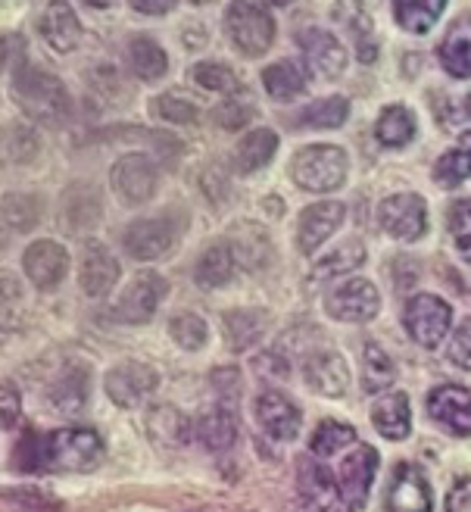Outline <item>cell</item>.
<instances>
[{
	"instance_id": "6da1fadb",
	"label": "cell",
	"mask_w": 471,
	"mask_h": 512,
	"mask_svg": "<svg viewBox=\"0 0 471 512\" xmlns=\"http://www.w3.org/2000/svg\"><path fill=\"white\" fill-rule=\"evenodd\" d=\"M10 91H13V100L19 104V110L35 122L60 125L72 113V100H69L66 85L57 79V75H50L47 69L19 63L13 69Z\"/></svg>"
},
{
	"instance_id": "7a4b0ae2",
	"label": "cell",
	"mask_w": 471,
	"mask_h": 512,
	"mask_svg": "<svg viewBox=\"0 0 471 512\" xmlns=\"http://www.w3.org/2000/svg\"><path fill=\"white\" fill-rule=\"evenodd\" d=\"M103 459V438L91 428H60L38 438V469L88 472Z\"/></svg>"
},
{
	"instance_id": "3957f363",
	"label": "cell",
	"mask_w": 471,
	"mask_h": 512,
	"mask_svg": "<svg viewBox=\"0 0 471 512\" xmlns=\"http://www.w3.org/2000/svg\"><path fill=\"white\" fill-rule=\"evenodd\" d=\"M350 160L344 147L334 144H309L297 150V157L291 160V178L297 188L309 194H331L347 182Z\"/></svg>"
},
{
	"instance_id": "277c9868",
	"label": "cell",
	"mask_w": 471,
	"mask_h": 512,
	"mask_svg": "<svg viewBox=\"0 0 471 512\" xmlns=\"http://www.w3.org/2000/svg\"><path fill=\"white\" fill-rule=\"evenodd\" d=\"M225 32L244 57H263L275 41V19L263 0H231Z\"/></svg>"
},
{
	"instance_id": "5b68a950",
	"label": "cell",
	"mask_w": 471,
	"mask_h": 512,
	"mask_svg": "<svg viewBox=\"0 0 471 512\" xmlns=\"http://www.w3.org/2000/svg\"><path fill=\"white\" fill-rule=\"evenodd\" d=\"M403 325L409 331V338L425 347L434 350L440 347V341L450 335V325H453V310L447 300H440L437 294H415L406 303V313H403Z\"/></svg>"
},
{
	"instance_id": "8992f818",
	"label": "cell",
	"mask_w": 471,
	"mask_h": 512,
	"mask_svg": "<svg viewBox=\"0 0 471 512\" xmlns=\"http://www.w3.org/2000/svg\"><path fill=\"white\" fill-rule=\"evenodd\" d=\"M110 185L125 207H141L160 188V169L144 153H125L110 172Z\"/></svg>"
},
{
	"instance_id": "52a82bcc",
	"label": "cell",
	"mask_w": 471,
	"mask_h": 512,
	"mask_svg": "<svg viewBox=\"0 0 471 512\" xmlns=\"http://www.w3.org/2000/svg\"><path fill=\"white\" fill-rule=\"evenodd\" d=\"M381 294L369 278H350L344 285H334L325 294V310L331 319L347 322V325H362L378 316Z\"/></svg>"
},
{
	"instance_id": "ba28073f",
	"label": "cell",
	"mask_w": 471,
	"mask_h": 512,
	"mask_svg": "<svg viewBox=\"0 0 471 512\" xmlns=\"http://www.w3.org/2000/svg\"><path fill=\"white\" fill-rule=\"evenodd\" d=\"M166 294H169V281L160 272H138L132 278V285L116 300L113 316L125 325H144L156 316Z\"/></svg>"
},
{
	"instance_id": "9c48e42d",
	"label": "cell",
	"mask_w": 471,
	"mask_h": 512,
	"mask_svg": "<svg viewBox=\"0 0 471 512\" xmlns=\"http://www.w3.org/2000/svg\"><path fill=\"white\" fill-rule=\"evenodd\" d=\"M181 232V222H172V216L156 219H138L122 232V247L128 256H135L141 263H153L160 256L172 253Z\"/></svg>"
},
{
	"instance_id": "30bf717a",
	"label": "cell",
	"mask_w": 471,
	"mask_h": 512,
	"mask_svg": "<svg viewBox=\"0 0 471 512\" xmlns=\"http://www.w3.org/2000/svg\"><path fill=\"white\" fill-rule=\"evenodd\" d=\"M103 388H107V397L119 409H138L153 397L156 388H160V375H156V369L147 363L128 360V363H119L107 372Z\"/></svg>"
},
{
	"instance_id": "8fae6325",
	"label": "cell",
	"mask_w": 471,
	"mask_h": 512,
	"mask_svg": "<svg viewBox=\"0 0 471 512\" xmlns=\"http://www.w3.org/2000/svg\"><path fill=\"white\" fill-rule=\"evenodd\" d=\"M381 228L397 241H418L428 232V207L418 194H394L378 207Z\"/></svg>"
},
{
	"instance_id": "7c38bea8",
	"label": "cell",
	"mask_w": 471,
	"mask_h": 512,
	"mask_svg": "<svg viewBox=\"0 0 471 512\" xmlns=\"http://www.w3.org/2000/svg\"><path fill=\"white\" fill-rule=\"evenodd\" d=\"M375 475H378V453L372 447L359 444L337 469V497L344 500L347 509L356 512L365 506Z\"/></svg>"
},
{
	"instance_id": "4fadbf2b",
	"label": "cell",
	"mask_w": 471,
	"mask_h": 512,
	"mask_svg": "<svg viewBox=\"0 0 471 512\" xmlns=\"http://www.w3.org/2000/svg\"><path fill=\"white\" fill-rule=\"evenodd\" d=\"M22 269L38 291H54L69 272V253L57 241H35L22 253Z\"/></svg>"
},
{
	"instance_id": "5bb4252c",
	"label": "cell",
	"mask_w": 471,
	"mask_h": 512,
	"mask_svg": "<svg viewBox=\"0 0 471 512\" xmlns=\"http://www.w3.org/2000/svg\"><path fill=\"white\" fill-rule=\"evenodd\" d=\"M256 422L272 441H294L303 428V413L291 397L263 391L256 397Z\"/></svg>"
},
{
	"instance_id": "9a60e30c",
	"label": "cell",
	"mask_w": 471,
	"mask_h": 512,
	"mask_svg": "<svg viewBox=\"0 0 471 512\" xmlns=\"http://www.w3.org/2000/svg\"><path fill=\"white\" fill-rule=\"evenodd\" d=\"M91 397V369L85 363H66L47 388V403L60 416H78Z\"/></svg>"
},
{
	"instance_id": "2e32d148",
	"label": "cell",
	"mask_w": 471,
	"mask_h": 512,
	"mask_svg": "<svg viewBox=\"0 0 471 512\" xmlns=\"http://www.w3.org/2000/svg\"><path fill=\"white\" fill-rule=\"evenodd\" d=\"M347 219V207L337 200H322V203H312L300 213L297 222V247L303 253H316L340 225Z\"/></svg>"
},
{
	"instance_id": "e0dca14e",
	"label": "cell",
	"mask_w": 471,
	"mask_h": 512,
	"mask_svg": "<svg viewBox=\"0 0 471 512\" xmlns=\"http://www.w3.org/2000/svg\"><path fill=\"white\" fill-rule=\"evenodd\" d=\"M122 269L119 260L103 247L100 241H88L82 247V266H78V285H82L85 297H107L116 281H119Z\"/></svg>"
},
{
	"instance_id": "ac0fdd59",
	"label": "cell",
	"mask_w": 471,
	"mask_h": 512,
	"mask_svg": "<svg viewBox=\"0 0 471 512\" xmlns=\"http://www.w3.org/2000/svg\"><path fill=\"white\" fill-rule=\"evenodd\" d=\"M303 381L322 397H344L350 391V369L334 350H316L303 363Z\"/></svg>"
},
{
	"instance_id": "d6986e66",
	"label": "cell",
	"mask_w": 471,
	"mask_h": 512,
	"mask_svg": "<svg viewBox=\"0 0 471 512\" xmlns=\"http://www.w3.org/2000/svg\"><path fill=\"white\" fill-rule=\"evenodd\" d=\"M428 416L450 434L471 438V391L459 384H443L428 397Z\"/></svg>"
},
{
	"instance_id": "ffe728a7",
	"label": "cell",
	"mask_w": 471,
	"mask_h": 512,
	"mask_svg": "<svg viewBox=\"0 0 471 512\" xmlns=\"http://www.w3.org/2000/svg\"><path fill=\"white\" fill-rule=\"evenodd\" d=\"M387 509L390 512H431L434 509V497H431L428 478L422 475V469L409 463L397 466L394 481H390V491H387Z\"/></svg>"
},
{
	"instance_id": "44dd1931",
	"label": "cell",
	"mask_w": 471,
	"mask_h": 512,
	"mask_svg": "<svg viewBox=\"0 0 471 512\" xmlns=\"http://www.w3.org/2000/svg\"><path fill=\"white\" fill-rule=\"evenodd\" d=\"M38 32L54 50L69 54V50H75L78 41H82V22H78L75 10L66 0H50L38 16Z\"/></svg>"
},
{
	"instance_id": "7402d4cb",
	"label": "cell",
	"mask_w": 471,
	"mask_h": 512,
	"mask_svg": "<svg viewBox=\"0 0 471 512\" xmlns=\"http://www.w3.org/2000/svg\"><path fill=\"white\" fill-rule=\"evenodd\" d=\"M297 41L303 47V54L309 57V63L316 66L325 79H337V75L347 69V50L328 29H316V25H309V29L297 32Z\"/></svg>"
},
{
	"instance_id": "603a6c76",
	"label": "cell",
	"mask_w": 471,
	"mask_h": 512,
	"mask_svg": "<svg viewBox=\"0 0 471 512\" xmlns=\"http://www.w3.org/2000/svg\"><path fill=\"white\" fill-rule=\"evenodd\" d=\"M297 494H300L303 509L325 512L337 497L334 475L322 463H316V459L300 456V463H297Z\"/></svg>"
},
{
	"instance_id": "cb8c5ba5",
	"label": "cell",
	"mask_w": 471,
	"mask_h": 512,
	"mask_svg": "<svg viewBox=\"0 0 471 512\" xmlns=\"http://www.w3.org/2000/svg\"><path fill=\"white\" fill-rule=\"evenodd\" d=\"M331 16L350 32V38L356 44V57L362 63H372L378 57V41H375V25H372V16L365 10V4H359V0H337Z\"/></svg>"
},
{
	"instance_id": "d4e9b609",
	"label": "cell",
	"mask_w": 471,
	"mask_h": 512,
	"mask_svg": "<svg viewBox=\"0 0 471 512\" xmlns=\"http://www.w3.org/2000/svg\"><path fill=\"white\" fill-rule=\"evenodd\" d=\"M194 438H200V444L209 453H225L228 447H234L238 441V416L228 406H213L194 422Z\"/></svg>"
},
{
	"instance_id": "484cf974",
	"label": "cell",
	"mask_w": 471,
	"mask_h": 512,
	"mask_svg": "<svg viewBox=\"0 0 471 512\" xmlns=\"http://www.w3.org/2000/svg\"><path fill=\"white\" fill-rule=\"evenodd\" d=\"M440 66L453 79H471V16H459L440 41Z\"/></svg>"
},
{
	"instance_id": "4316f807",
	"label": "cell",
	"mask_w": 471,
	"mask_h": 512,
	"mask_svg": "<svg viewBox=\"0 0 471 512\" xmlns=\"http://www.w3.org/2000/svg\"><path fill=\"white\" fill-rule=\"evenodd\" d=\"M372 425L378 434H384L387 441H403L409 438L412 428V409H409V397L400 391L384 394L375 406H372Z\"/></svg>"
},
{
	"instance_id": "83f0119b",
	"label": "cell",
	"mask_w": 471,
	"mask_h": 512,
	"mask_svg": "<svg viewBox=\"0 0 471 512\" xmlns=\"http://www.w3.org/2000/svg\"><path fill=\"white\" fill-rule=\"evenodd\" d=\"M41 153V138L32 125L10 122L0 128V166H29Z\"/></svg>"
},
{
	"instance_id": "f1b7e54d",
	"label": "cell",
	"mask_w": 471,
	"mask_h": 512,
	"mask_svg": "<svg viewBox=\"0 0 471 512\" xmlns=\"http://www.w3.org/2000/svg\"><path fill=\"white\" fill-rule=\"evenodd\" d=\"M125 57H128V69H132L141 82H160L166 69H169V57L166 50L156 44L150 35H135L128 38L125 47Z\"/></svg>"
},
{
	"instance_id": "f546056e",
	"label": "cell",
	"mask_w": 471,
	"mask_h": 512,
	"mask_svg": "<svg viewBox=\"0 0 471 512\" xmlns=\"http://www.w3.org/2000/svg\"><path fill=\"white\" fill-rule=\"evenodd\" d=\"M309 85V66L300 60H278L266 66L263 72V88L272 100H294Z\"/></svg>"
},
{
	"instance_id": "4dcf8cb0",
	"label": "cell",
	"mask_w": 471,
	"mask_h": 512,
	"mask_svg": "<svg viewBox=\"0 0 471 512\" xmlns=\"http://www.w3.org/2000/svg\"><path fill=\"white\" fill-rule=\"evenodd\" d=\"M147 431L156 444L163 447H185L191 441V422L185 413H178L175 406L160 403L147 413Z\"/></svg>"
},
{
	"instance_id": "1f68e13d",
	"label": "cell",
	"mask_w": 471,
	"mask_h": 512,
	"mask_svg": "<svg viewBox=\"0 0 471 512\" xmlns=\"http://www.w3.org/2000/svg\"><path fill=\"white\" fill-rule=\"evenodd\" d=\"M234 269H238V263H234L231 247L228 244H213V247H206L200 253V260L194 266V281L206 291H216V288H225L228 281L234 278Z\"/></svg>"
},
{
	"instance_id": "d6a6232c",
	"label": "cell",
	"mask_w": 471,
	"mask_h": 512,
	"mask_svg": "<svg viewBox=\"0 0 471 512\" xmlns=\"http://www.w3.org/2000/svg\"><path fill=\"white\" fill-rule=\"evenodd\" d=\"M275 150H278V135L272 132V128H256V132L244 135L241 144L234 147V169H238L241 175L263 169L275 157Z\"/></svg>"
},
{
	"instance_id": "836d02e7",
	"label": "cell",
	"mask_w": 471,
	"mask_h": 512,
	"mask_svg": "<svg viewBox=\"0 0 471 512\" xmlns=\"http://www.w3.org/2000/svg\"><path fill=\"white\" fill-rule=\"evenodd\" d=\"M231 253H234V263L244 266V269H266L272 260V244L269 235L259 232L253 225H241L238 232H231Z\"/></svg>"
},
{
	"instance_id": "e575fe53",
	"label": "cell",
	"mask_w": 471,
	"mask_h": 512,
	"mask_svg": "<svg viewBox=\"0 0 471 512\" xmlns=\"http://www.w3.org/2000/svg\"><path fill=\"white\" fill-rule=\"evenodd\" d=\"M471 178V132L459 138L453 150H447L434 166V182L440 188H459Z\"/></svg>"
},
{
	"instance_id": "d590c367",
	"label": "cell",
	"mask_w": 471,
	"mask_h": 512,
	"mask_svg": "<svg viewBox=\"0 0 471 512\" xmlns=\"http://www.w3.org/2000/svg\"><path fill=\"white\" fill-rule=\"evenodd\" d=\"M397 378L394 360L384 353V347H378L375 341L365 344L362 350V391L365 394H381L384 388H390Z\"/></svg>"
},
{
	"instance_id": "8d00e7d4",
	"label": "cell",
	"mask_w": 471,
	"mask_h": 512,
	"mask_svg": "<svg viewBox=\"0 0 471 512\" xmlns=\"http://www.w3.org/2000/svg\"><path fill=\"white\" fill-rule=\"evenodd\" d=\"M375 138L384 144V147H403L415 138V113L394 104L381 110L378 122H375Z\"/></svg>"
},
{
	"instance_id": "74e56055",
	"label": "cell",
	"mask_w": 471,
	"mask_h": 512,
	"mask_svg": "<svg viewBox=\"0 0 471 512\" xmlns=\"http://www.w3.org/2000/svg\"><path fill=\"white\" fill-rule=\"evenodd\" d=\"M447 0H394V16L412 35H425L440 19Z\"/></svg>"
},
{
	"instance_id": "f35d334b",
	"label": "cell",
	"mask_w": 471,
	"mask_h": 512,
	"mask_svg": "<svg viewBox=\"0 0 471 512\" xmlns=\"http://www.w3.org/2000/svg\"><path fill=\"white\" fill-rule=\"evenodd\" d=\"M225 325V338H228V347L231 350H247L259 341V335L266 331V316H259L253 310H231L225 313L222 319Z\"/></svg>"
},
{
	"instance_id": "ab89813d",
	"label": "cell",
	"mask_w": 471,
	"mask_h": 512,
	"mask_svg": "<svg viewBox=\"0 0 471 512\" xmlns=\"http://www.w3.org/2000/svg\"><path fill=\"white\" fill-rule=\"evenodd\" d=\"M362 263H365V244L362 241H344L312 266V278H337V275H347V272L359 269Z\"/></svg>"
},
{
	"instance_id": "60d3db41",
	"label": "cell",
	"mask_w": 471,
	"mask_h": 512,
	"mask_svg": "<svg viewBox=\"0 0 471 512\" xmlns=\"http://www.w3.org/2000/svg\"><path fill=\"white\" fill-rule=\"evenodd\" d=\"M350 116V100L347 97H322L316 104H309L306 110H300L297 122L306 128H340Z\"/></svg>"
},
{
	"instance_id": "b9f144b4",
	"label": "cell",
	"mask_w": 471,
	"mask_h": 512,
	"mask_svg": "<svg viewBox=\"0 0 471 512\" xmlns=\"http://www.w3.org/2000/svg\"><path fill=\"white\" fill-rule=\"evenodd\" d=\"M169 338L181 347V350H203L209 341V325L203 322V316L197 313H178L169 322Z\"/></svg>"
},
{
	"instance_id": "7bdbcfd3",
	"label": "cell",
	"mask_w": 471,
	"mask_h": 512,
	"mask_svg": "<svg viewBox=\"0 0 471 512\" xmlns=\"http://www.w3.org/2000/svg\"><path fill=\"white\" fill-rule=\"evenodd\" d=\"M356 441V431L344 422H334V419H325L316 431H312V441H309V450L316 456H334L344 447H350Z\"/></svg>"
},
{
	"instance_id": "ee69618b",
	"label": "cell",
	"mask_w": 471,
	"mask_h": 512,
	"mask_svg": "<svg viewBox=\"0 0 471 512\" xmlns=\"http://www.w3.org/2000/svg\"><path fill=\"white\" fill-rule=\"evenodd\" d=\"M253 116H256V107H253V100H250V94L247 91H241V94H228L222 104L213 110V119L225 128V132H234V128H244L247 122H253Z\"/></svg>"
},
{
	"instance_id": "f6af8a7d",
	"label": "cell",
	"mask_w": 471,
	"mask_h": 512,
	"mask_svg": "<svg viewBox=\"0 0 471 512\" xmlns=\"http://www.w3.org/2000/svg\"><path fill=\"white\" fill-rule=\"evenodd\" d=\"M150 113L163 122H175V125H194L200 119V110L185 100L181 94H160L150 100Z\"/></svg>"
},
{
	"instance_id": "bcb514c9",
	"label": "cell",
	"mask_w": 471,
	"mask_h": 512,
	"mask_svg": "<svg viewBox=\"0 0 471 512\" xmlns=\"http://www.w3.org/2000/svg\"><path fill=\"white\" fill-rule=\"evenodd\" d=\"M38 200L32 194H10L4 197V219L16 228V232H29L32 225H38Z\"/></svg>"
},
{
	"instance_id": "7dc6e473",
	"label": "cell",
	"mask_w": 471,
	"mask_h": 512,
	"mask_svg": "<svg viewBox=\"0 0 471 512\" xmlns=\"http://www.w3.org/2000/svg\"><path fill=\"white\" fill-rule=\"evenodd\" d=\"M194 82L206 91H225V94L238 91V75H234L225 63H209V60L197 63Z\"/></svg>"
},
{
	"instance_id": "c3c4849f",
	"label": "cell",
	"mask_w": 471,
	"mask_h": 512,
	"mask_svg": "<svg viewBox=\"0 0 471 512\" xmlns=\"http://www.w3.org/2000/svg\"><path fill=\"white\" fill-rule=\"evenodd\" d=\"M22 419V397L13 381H0V431L16 428Z\"/></svg>"
},
{
	"instance_id": "681fc988",
	"label": "cell",
	"mask_w": 471,
	"mask_h": 512,
	"mask_svg": "<svg viewBox=\"0 0 471 512\" xmlns=\"http://www.w3.org/2000/svg\"><path fill=\"white\" fill-rule=\"evenodd\" d=\"M213 384H216V397H219V406H228V409H238V397H241V372L238 369H219L213 372Z\"/></svg>"
},
{
	"instance_id": "f907efd6",
	"label": "cell",
	"mask_w": 471,
	"mask_h": 512,
	"mask_svg": "<svg viewBox=\"0 0 471 512\" xmlns=\"http://www.w3.org/2000/svg\"><path fill=\"white\" fill-rule=\"evenodd\" d=\"M447 356H450L453 366L471 372V319H465L456 328V335L450 338V347H447Z\"/></svg>"
},
{
	"instance_id": "816d5d0a",
	"label": "cell",
	"mask_w": 471,
	"mask_h": 512,
	"mask_svg": "<svg viewBox=\"0 0 471 512\" xmlns=\"http://www.w3.org/2000/svg\"><path fill=\"white\" fill-rule=\"evenodd\" d=\"M7 500H13L16 506H22V509H35V512H50V509H57V503L50 500L47 494H41V491H32V488H25V491H19V494H7Z\"/></svg>"
},
{
	"instance_id": "f5cc1de1",
	"label": "cell",
	"mask_w": 471,
	"mask_h": 512,
	"mask_svg": "<svg viewBox=\"0 0 471 512\" xmlns=\"http://www.w3.org/2000/svg\"><path fill=\"white\" fill-rule=\"evenodd\" d=\"M447 512H471V475L459 478L447 494Z\"/></svg>"
},
{
	"instance_id": "db71d44e",
	"label": "cell",
	"mask_w": 471,
	"mask_h": 512,
	"mask_svg": "<svg viewBox=\"0 0 471 512\" xmlns=\"http://www.w3.org/2000/svg\"><path fill=\"white\" fill-rule=\"evenodd\" d=\"M132 10L144 13V16H160V13H169L178 7V0H128Z\"/></svg>"
},
{
	"instance_id": "11a10c76",
	"label": "cell",
	"mask_w": 471,
	"mask_h": 512,
	"mask_svg": "<svg viewBox=\"0 0 471 512\" xmlns=\"http://www.w3.org/2000/svg\"><path fill=\"white\" fill-rule=\"evenodd\" d=\"M456 250H459V256L465 263H471V235H459L456 238Z\"/></svg>"
},
{
	"instance_id": "9f6ffc18",
	"label": "cell",
	"mask_w": 471,
	"mask_h": 512,
	"mask_svg": "<svg viewBox=\"0 0 471 512\" xmlns=\"http://www.w3.org/2000/svg\"><path fill=\"white\" fill-rule=\"evenodd\" d=\"M453 213H456V219H459V222L471 219V200H462L459 207H453Z\"/></svg>"
},
{
	"instance_id": "6f0895ef",
	"label": "cell",
	"mask_w": 471,
	"mask_h": 512,
	"mask_svg": "<svg viewBox=\"0 0 471 512\" xmlns=\"http://www.w3.org/2000/svg\"><path fill=\"white\" fill-rule=\"evenodd\" d=\"M197 512H238V509H231V506H203Z\"/></svg>"
},
{
	"instance_id": "680465c9",
	"label": "cell",
	"mask_w": 471,
	"mask_h": 512,
	"mask_svg": "<svg viewBox=\"0 0 471 512\" xmlns=\"http://www.w3.org/2000/svg\"><path fill=\"white\" fill-rule=\"evenodd\" d=\"M85 4H91V7H110L113 0H85Z\"/></svg>"
},
{
	"instance_id": "91938a15",
	"label": "cell",
	"mask_w": 471,
	"mask_h": 512,
	"mask_svg": "<svg viewBox=\"0 0 471 512\" xmlns=\"http://www.w3.org/2000/svg\"><path fill=\"white\" fill-rule=\"evenodd\" d=\"M272 4H278V7H287V4H294V0H272Z\"/></svg>"
},
{
	"instance_id": "94428289",
	"label": "cell",
	"mask_w": 471,
	"mask_h": 512,
	"mask_svg": "<svg viewBox=\"0 0 471 512\" xmlns=\"http://www.w3.org/2000/svg\"><path fill=\"white\" fill-rule=\"evenodd\" d=\"M465 110H468V116H471V91H468V97H465Z\"/></svg>"
},
{
	"instance_id": "6125c7cd",
	"label": "cell",
	"mask_w": 471,
	"mask_h": 512,
	"mask_svg": "<svg viewBox=\"0 0 471 512\" xmlns=\"http://www.w3.org/2000/svg\"><path fill=\"white\" fill-rule=\"evenodd\" d=\"M344 512H353V509H344Z\"/></svg>"
}]
</instances>
